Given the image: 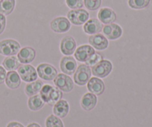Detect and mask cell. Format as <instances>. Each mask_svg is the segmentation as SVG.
Wrapping results in <instances>:
<instances>
[{
	"label": "cell",
	"mask_w": 152,
	"mask_h": 127,
	"mask_svg": "<svg viewBox=\"0 0 152 127\" xmlns=\"http://www.w3.org/2000/svg\"><path fill=\"white\" fill-rule=\"evenodd\" d=\"M50 27L54 32L62 34L69 31L71 28V22L67 18L59 16L52 19L50 23Z\"/></svg>",
	"instance_id": "cell-9"
},
{
	"label": "cell",
	"mask_w": 152,
	"mask_h": 127,
	"mask_svg": "<svg viewBox=\"0 0 152 127\" xmlns=\"http://www.w3.org/2000/svg\"><path fill=\"white\" fill-rule=\"evenodd\" d=\"M68 19L75 25H81L86 23L89 19V13L83 8L73 9L67 13Z\"/></svg>",
	"instance_id": "cell-4"
},
{
	"label": "cell",
	"mask_w": 152,
	"mask_h": 127,
	"mask_svg": "<svg viewBox=\"0 0 152 127\" xmlns=\"http://www.w3.org/2000/svg\"><path fill=\"white\" fill-rule=\"evenodd\" d=\"M46 127H64V124L61 119L55 115H50L46 118Z\"/></svg>",
	"instance_id": "cell-27"
},
{
	"label": "cell",
	"mask_w": 152,
	"mask_h": 127,
	"mask_svg": "<svg viewBox=\"0 0 152 127\" xmlns=\"http://www.w3.org/2000/svg\"><path fill=\"white\" fill-rule=\"evenodd\" d=\"M6 26V17L4 14L0 13V34L4 32Z\"/></svg>",
	"instance_id": "cell-31"
},
{
	"label": "cell",
	"mask_w": 152,
	"mask_h": 127,
	"mask_svg": "<svg viewBox=\"0 0 152 127\" xmlns=\"http://www.w3.org/2000/svg\"><path fill=\"white\" fill-rule=\"evenodd\" d=\"M6 86L11 89H16L20 86L21 78L16 71H9L5 77Z\"/></svg>",
	"instance_id": "cell-21"
},
{
	"label": "cell",
	"mask_w": 152,
	"mask_h": 127,
	"mask_svg": "<svg viewBox=\"0 0 152 127\" xmlns=\"http://www.w3.org/2000/svg\"><path fill=\"white\" fill-rule=\"evenodd\" d=\"M60 69L64 74L71 75L75 72L77 68V64L75 59L71 56H65L61 59Z\"/></svg>",
	"instance_id": "cell-11"
},
{
	"label": "cell",
	"mask_w": 152,
	"mask_h": 127,
	"mask_svg": "<svg viewBox=\"0 0 152 127\" xmlns=\"http://www.w3.org/2000/svg\"><path fill=\"white\" fill-rule=\"evenodd\" d=\"M56 87L60 89L62 92H70L74 89V82L70 76L65 74H58L56 77L53 79Z\"/></svg>",
	"instance_id": "cell-7"
},
{
	"label": "cell",
	"mask_w": 152,
	"mask_h": 127,
	"mask_svg": "<svg viewBox=\"0 0 152 127\" xmlns=\"http://www.w3.org/2000/svg\"><path fill=\"white\" fill-rule=\"evenodd\" d=\"M0 1H1V0H0Z\"/></svg>",
	"instance_id": "cell-35"
},
{
	"label": "cell",
	"mask_w": 152,
	"mask_h": 127,
	"mask_svg": "<svg viewBox=\"0 0 152 127\" xmlns=\"http://www.w3.org/2000/svg\"><path fill=\"white\" fill-rule=\"evenodd\" d=\"M102 28H103V25L99 19L92 18V19H88L84 24L83 30L86 34L93 35V34L100 33L102 31Z\"/></svg>",
	"instance_id": "cell-18"
},
{
	"label": "cell",
	"mask_w": 152,
	"mask_h": 127,
	"mask_svg": "<svg viewBox=\"0 0 152 127\" xmlns=\"http://www.w3.org/2000/svg\"><path fill=\"white\" fill-rule=\"evenodd\" d=\"M36 57V51L33 48L26 46L22 48L18 52L17 58L22 64H29Z\"/></svg>",
	"instance_id": "cell-14"
},
{
	"label": "cell",
	"mask_w": 152,
	"mask_h": 127,
	"mask_svg": "<svg viewBox=\"0 0 152 127\" xmlns=\"http://www.w3.org/2000/svg\"><path fill=\"white\" fill-rule=\"evenodd\" d=\"M88 90L95 95H101L105 91V84L101 79L98 77H92L88 82Z\"/></svg>",
	"instance_id": "cell-17"
},
{
	"label": "cell",
	"mask_w": 152,
	"mask_h": 127,
	"mask_svg": "<svg viewBox=\"0 0 152 127\" xmlns=\"http://www.w3.org/2000/svg\"><path fill=\"white\" fill-rule=\"evenodd\" d=\"M37 72L40 78L48 81L53 80L58 74L56 68L48 63L39 64L37 68Z\"/></svg>",
	"instance_id": "cell-8"
},
{
	"label": "cell",
	"mask_w": 152,
	"mask_h": 127,
	"mask_svg": "<svg viewBox=\"0 0 152 127\" xmlns=\"http://www.w3.org/2000/svg\"><path fill=\"white\" fill-rule=\"evenodd\" d=\"M19 61L15 56H8L2 62V65L7 71H14L19 66Z\"/></svg>",
	"instance_id": "cell-24"
},
{
	"label": "cell",
	"mask_w": 152,
	"mask_h": 127,
	"mask_svg": "<svg viewBox=\"0 0 152 127\" xmlns=\"http://www.w3.org/2000/svg\"><path fill=\"white\" fill-rule=\"evenodd\" d=\"M151 0H129V7L135 10H141L148 7Z\"/></svg>",
	"instance_id": "cell-26"
},
{
	"label": "cell",
	"mask_w": 152,
	"mask_h": 127,
	"mask_svg": "<svg viewBox=\"0 0 152 127\" xmlns=\"http://www.w3.org/2000/svg\"><path fill=\"white\" fill-rule=\"evenodd\" d=\"M102 32L107 39L115 40L121 37L123 34V29L117 24L111 23L105 25L102 28Z\"/></svg>",
	"instance_id": "cell-10"
},
{
	"label": "cell",
	"mask_w": 152,
	"mask_h": 127,
	"mask_svg": "<svg viewBox=\"0 0 152 127\" xmlns=\"http://www.w3.org/2000/svg\"><path fill=\"white\" fill-rule=\"evenodd\" d=\"M77 49V43L75 40L71 36L63 37L60 43V51L64 55L73 54Z\"/></svg>",
	"instance_id": "cell-13"
},
{
	"label": "cell",
	"mask_w": 152,
	"mask_h": 127,
	"mask_svg": "<svg viewBox=\"0 0 152 127\" xmlns=\"http://www.w3.org/2000/svg\"><path fill=\"white\" fill-rule=\"evenodd\" d=\"M27 127H41L39 124H38L37 123H31L30 124L28 125Z\"/></svg>",
	"instance_id": "cell-34"
},
{
	"label": "cell",
	"mask_w": 152,
	"mask_h": 127,
	"mask_svg": "<svg viewBox=\"0 0 152 127\" xmlns=\"http://www.w3.org/2000/svg\"><path fill=\"white\" fill-rule=\"evenodd\" d=\"M70 110L69 104L65 100H59L53 105V114L59 118H64L68 114Z\"/></svg>",
	"instance_id": "cell-20"
},
{
	"label": "cell",
	"mask_w": 152,
	"mask_h": 127,
	"mask_svg": "<svg viewBox=\"0 0 152 127\" xmlns=\"http://www.w3.org/2000/svg\"><path fill=\"white\" fill-rule=\"evenodd\" d=\"M39 92L43 101L50 106H53L62 98V91L49 84L43 85Z\"/></svg>",
	"instance_id": "cell-1"
},
{
	"label": "cell",
	"mask_w": 152,
	"mask_h": 127,
	"mask_svg": "<svg viewBox=\"0 0 152 127\" xmlns=\"http://www.w3.org/2000/svg\"><path fill=\"white\" fill-rule=\"evenodd\" d=\"M85 6L90 10H96L99 8L102 0H83Z\"/></svg>",
	"instance_id": "cell-29"
},
{
	"label": "cell",
	"mask_w": 152,
	"mask_h": 127,
	"mask_svg": "<svg viewBox=\"0 0 152 127\" xmlns=\"http://www.w3.org/2000/svg\"><path fill=\"white\" fill-rule=\"evenodd\" d=\"M94 48L91 46L83 45V46H80L78 48L76 49L74 56H75L76 59H77V61H79V62H86V61L87 60L92 54H94Z\"/></svg>",
	"instance_id": "cell-15"
},
{
	"label": "cell",
	"mask_w": 152,
	"mask_h": 127,
	"mask_svg": "<svg viewBox=\"0 0 152 127\" xmlns=\"http://www.w3.org/2000/svg\"><path fill=\"white\" fill-rule=\"evenodd\" d=\"M113 69V65L108 59H102L98 63L92 66L91 74L99 78H104L110 74Z\"/></svg>",
	"instance_id": "cell-3"
},
{
	"label": "cell",
	"mask_w": 152,
	"mask_h": 127,
	"mask_svg": "<svg viewBox=\"0 0 152 127\" xmlns=\"http://www.w3.org/2000/svg\"><path fill=\"white\" fill-rule=\"evenodd\" d=\"M20 45L14 40H4L0 41V54L4 56H13L20 50Z\"/></svg>",
	"instance_id": "cell-5"
},
{
	"label": "cell",
	"mask_w": 152,
	"mask_h": 127,
	"mask_svg": "<svg viewBox=\"0 0 152 127\" xmlns=\"http://www.w3.org/2000/svg\"><path fill=\"white\" fill-rule=\"evenodd\" d=\"M43 85L44 84H43L42 81L39 80H37L35 81L28 83L25 88V94L29 97L37 95L42 88Z\"/></svg>",
	"instance_id": "cell-22"
},
{
	"label": "cell",
	"mask_w": 152,
	"mask_h": 127,
	"mask_svg": "<svg viewBox=\"0 0 152 127\" xmlns=\"http://www.w3.org/2000/svg\"><path fill=\"white\" fill-rule=\"evenodd\" d=\"M16 0H1L0 1V13L5 15H9L13 11Z\"/></svg>",
	"instance_id": "cell-25"
},
{
	"label": "cell",
	"mask_w": 152,
	"mask_h": 127,
	"mask_svg": "<svg viewBox=\"0 0 152 127\" xmlns=\"http://www.w3.org/2000/svg\"><path fill=\"white\" fill-rule=\"evenodd\" d=\"M102 59H103V57L99 52H94V54H92L87 60L86 61V63L88 66L92 67L94 65H96V63L101 61Z\"/></svg>",
	"instance_id": "cell-28"
},
{
	"label": "cell",
	"mask_w": 152,
	"mask_h": 127,
	"mask_svg": "<svg viewBox=\"0 0 152 127\" xmlns=\"http://www.w3.org/2000/svg\"><path fill=\"white\" fill-rule=\"evenodd\" d=\"M6 74H7V72H6L5 68L0 65V84H2L4 82Z\"/></svg>",
	"instance_id": "cell-32"
},
{
	"label": "cell",
	"mask_w": 152,
	"mask_h": 127,
	"mask_svg": "<svg viewBox=\"0 0 152 127\" xmlns=\"http://www.w3.org/2000/svg\"><path fill=\"white\" fill-rule=\"evenodd\" d=\"M88 43L94 48L99 51L105 50L108 46V39L100 33L91 35L88 38Z\"/></svg>",
	"instance_id": "cell-12"
},
{
	"label": "cell",
	"mask_w": 152,
	"mask_h": 127,
	"mask_svg": "<svg viewBox=\"0 0 152 127\" xmlns=\"http://www.w3.org/2000/svg\"><path fill=\"white\" fill-rule=\"evenodd\" d=\"M17 73L19 74L20 78L26 83L35 81L38 77L37 70L29 64L19 65V68H17Z\"/></svg>",
	"instance_id": "cell-6"
},
{
	"label": "cell",
	"mask_w": 152,
	"mask_h": 127,
	"mask_svg": "<svg viewBox=\"0 0 152 127\" xmlns=\"http://www.w3.org/2000/svg\"><path fill=\"white\" fill-rule=\"evenodd\" d=\"M97 16L99 20L105 25L113 23L117 19V15L115 12L109 7H102L99 9Z\"/></svg>",
	"instance_id": "cell-16"
},
{
	"label": "cell",
	"mask_w": 152,
	"mask_h": 127,
	"mask_svg": "<svg viewBox=\"0 0 152 127\" xmlns=\"http://www.w3.org/2000/svg\"><path fill=\"white\" fill-rule=\"evenodd\" d=\"M7 127H24V126L19 122L12 121L7 125Z\"/></svg>",
	"instance_id": "cell-33"
},
{
	"label": "cell",
	"mask_w": 152,
	"mask_h": 127,
	"mask_svg": "<svg viewBox=\"0 0 152 127\" xmlns=\"http://www.w3.org/2000/svg\"><path fill=\"white\" fill-rule=\"evenodd\" d=\"M67 6L71 9L82 8L84 5L83 0H65Z\"/></svg>",
	"instance_id": "cell-30"
},
{
	"label": "cell",
	"mask_w": 152,
	"mask_h": 127,
	"mask_svg": "<svg viewBox=\"0 0 152 127\" xmlns=\"http://www.w3.org/2000/svg\"><path fill=\"white\" fill-rule=\"evenodd\" d=\"M91 76V70L86 64H81L76 69L74 74V80L78 86L87 84Z\"/></svg>",
	"instance_id": "cell-2"
},
{
	"label": "cell",
	"mask_w": 152,
	"mask_h": 127,
	"mask_svg": "<svg viewBox=\"0 0 152 127\" xmlns=\"http://www.w3.org/2000/svg\"><path fill=\"white\" fill-rule=\"evenodd\" d=\"M45 105V102L39 95H35L30 97L28 101V106L32 111L40 110Z\"/></svg>",
	"instance_id": "cell-23"
},
{
	"label": "cell",
	"mask_w": 152,
	"mask_h": 127,
	"mask_svg": "<svg viewBox=\"0 0 152 127\" xmlns=\"http://www.w3.org/2000/svg\"><path fill=\"white\" fill-rule=\"evenodd\" d=\"M97 104V98L92 93H86L82 98L80 101V105L82 108L86 111H91L94 109Z\"/></svg>",
	"instance_id": "cell-19"
}]
</instances>
